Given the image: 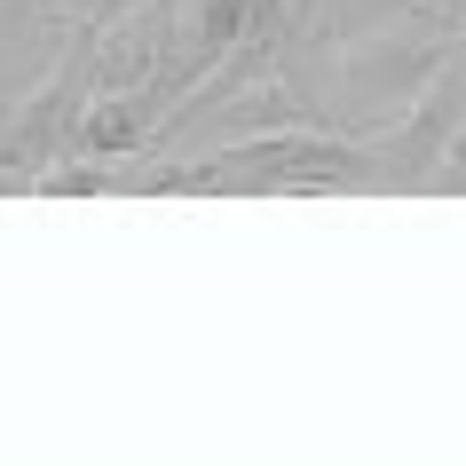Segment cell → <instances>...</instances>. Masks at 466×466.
Instances as JSON below:
<instances>
[{"label":"cell","instance_id":"cell-1","mask_svg":"<svg viewBox=\"0 0 466 466\" xmlns=\"http://www.w3.org/2000/svg\"><path fill=\"white\" fill-rule=\"evenodd\" d=\"M371 182V143L317 135V127H261L253 143H229L214 158L143 174V190H190V198H277V190H356Z\"/></svg>","mask_w":466,"mask_h":466},{"label":"cell","instance_id":"cell-2","mask_svg":"<svg viewBox=\"0 0 466 466\" xmlns=\"http://www.w3.org/2000/svg\"><path fill=\"white\" fill-rule=\"evenodd\" d=\"M87 103H96V32L72 25L56 79L8 119V135H0V190H48V174L64 167L72 143H79Z\"/></svg>","mask_w":466,"mask_h":466},{"label":"cell","instance_id":"cell-3","mask_svg":"<svg viewBox=\"0 0 466 466\" xmlns=\"http://www.w3.org/2000/svg\"><path fill=\"white\" fill-rule=\"evenodd\" d=\"M48 16H64V25H119V16H135V8H150V0H40Z\"/></svg>","mask_w":466,"mask_h":466},{"label":"cell","instance_id":"cell-4","mask_svg":"<svg viewBox=\"0 0 466 466\" xmlns=\"http://www.w3.org/2000/svg\"><path fill=\"white\" fill-rule=\"evenodd\" d=\"M435 190H466V127L442 143V158H435Z\"/></svg>","mask_w":466,"mask_h":466}]
</instances>
